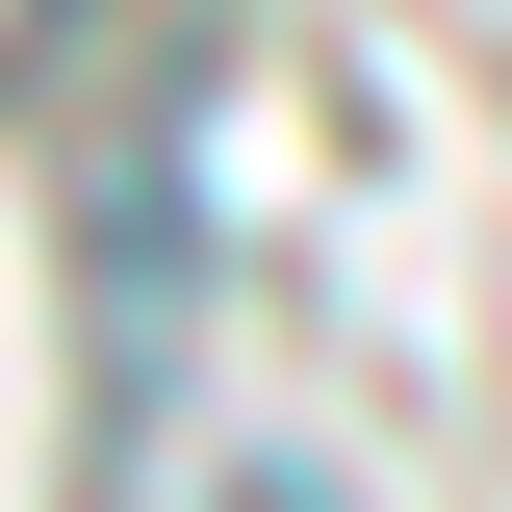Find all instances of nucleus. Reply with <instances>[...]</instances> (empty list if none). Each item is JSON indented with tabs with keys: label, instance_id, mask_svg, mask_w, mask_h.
Masks as SVG:
<instances>
[{
	"label": "nucleus",
	"instance_id": "obj_1",
	"mask_svg": "<svg viewBox=\"0 0 512 512\" xmlns=\"http://www.w3.org/2000/svg\"><path fill=\"white\" fill-rule=\"evenodd\" d=\"M52 26H77V0H0V77H26V52H52Z\"/></svg>",
	"mask_w": 512,
	"mask_h": 512
}]
</instances>
